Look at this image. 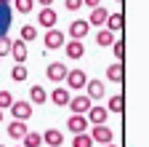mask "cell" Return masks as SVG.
<instances>
[{"instance_id": "8d00e7d4", "label": "cell", "mask_w": 149, "mask_h": 147, "mask_svg": "<svg viewBox=\"0 0 149 147\" xmlns=\"http://www.w3.org/2000/svg\"><path fill=\"white\" fill-rule=\"evenodd\" d=\"M0 120H3V110H0Z\"/></svg>"}, {"instance_id": "4316f807", "label": "cell", "mask_w": 149, "mask_h": 147, "mask_svg": "<svg viewBox=\"0 0 149 147\" xmlns=\"http://www.w3.org/2000/svg\"><path fill=\"white\" fill-rule=\"evenodd\" d=\"M22 40H24V43L37 40V27H35V24H24V27H22Z\"/></svg>"}, {"instance_id": "44dd1931", "label": "cell", "mask_w": 149, "mask_h": 147, "mask_svg": "<svg viewBox=\"0 0 149 147\" xmlns=\"http://www.w3.org/2000/svg\"><path fill=\"white\" fill-rule=\"evenodd\" d=\"M29 99H32L29 104H45V102H48V94H45L43 86H32V88H29Z\"/></svg>"}, {"instance_id": "7402d4cb", "label": "cell", "mask_w": 149, "mask_h": 147, "mask_svg": "<svg viewBox=\"0 0 149 147\" xmlns=\"http://www.w3.org/2000/svg\"><path fill=\"white\" fill-rule=\"evenodd\" d=\"M69 99H72V96H69V91H67V88H56L53 94H51V102H53L56 107H67Z\"/></svg>"}, {"instance_id": "f546056e", "label": "cell", "mask_w": 149, "mask_h": 147, "mask_svg": "<svg viewBox=\"0 0 149 147\" xmlns=\"http://www.w3.org/2000/svg\"><path fill=\"white\" fill-rule=\"evenodd\" d=\"M11 102H13V94H11V91H0V110H8Z\"/></svg>"}, {"instance_id": "1f68e13d", "label": "cell", "mask_w": 149, "mask_h": 147, "mask_svg": "<svg viewBox=\"0 0 149 147\" xmlns=\"http://www.w3.org/2000/svg\"><path fill=\"white\" fill-rule=\"evenodd\" d=\"M80 6H83V0H64L67 11H80Z\"/></svg>"}, {"instance_id": "9a60e30c", "label": "cell", "mask_w": 149, "mask_h": 147, "mask_svg": "<svg viewBox=\"0 0 149 147\" xmlns=\"http://www.w3.org/2000/svg\"><path fill=\"white\" fill-rule=\"evenodd\" d=\"M43 144H48V147H61L64 144V134L59 131V128H48V131H43Z\"/></svg>"}, {"instance_id": "603a6c76", "label": "cell", "mask_w": 149, "mask_h": 147, "mask_svg": "<svg viewBox=\"0 0 149 147\" xmlns=\"http://www.w3.org/2000/svg\"><path fill=\"white\" fill-rule=\"evenodd\" d=\"M107 110H109V113H117V115H123V110H125V96H123V94H115V96L109 99Z\"/></svg>"}, {"instance_id": "5b68a950", "label": "cell", "mask_w": 149, "mask_h": 147, "mask_svg": "<svg viewBox=\"0 0 149 147\" xmlns=\"http://www.w3.org/2000/svg\"><path fill=\"white\" fill-rule=\"evenodd\" d=\"M91 99H88V94H80V96H74V99H69V110H72V115H85L88 110H91Z\"/></svg>"}, {"instance_id": "ffe728a7", "label": "cell", "mask_w": 149, "mask_h": 147, "mask_svg": "<svg viewBox=\"0 0 149 147\" xmlns=\"http://www.w3.org/2000/svg\"><path fill=\"white\" fill-rule=\"evenodd\" d=\"M104 24H107V30H109V32H115V35H117V32L123 30V24H125V19H123V13H109Z\"/></svg>"}, {"instance_id": "74e56055", "label": "cell", "mask_w": 149, "mask_h": 147, "mask_svg": "<svg viewBox=\"0 0 149 147\" xmlns=\"http://www.w3.org/2000/svg\"><path fill=\"white\" fill-rule=\"evenodd\" d=\"M117 3H120V6H123V0H117Z\"/></svg>"}, {"instance_id": "7a4b0ae2", "label": "cell", "mask_w": 149, "mask_h": 147, "mask_svg": "<svg viewBox=\"0 0 149 147\" xmlns=\"http://www.w3.org/2000/svg\"><path fill=\"white\" fill-rule=\"evenodd\" d=\"M8 110H11L13 120H29V118H32V104L24 102V99H13Z\"/></svg>"}, {"instance_id": "4fadbf2b", "label": "cell", "mask_w": 149, "mask_h": 147, "mask_svg": "<svg viewBox=\"0 0 149 147\" xmlns=\"http://www.w3.org/2000/svg\"><path fill=\"white\" fill-rule=\"evenodd\" d=\"M85 88H88V99H91V102H93V99H104V94H107V86H104L101 80H96V78L88 80Z\"/></svg>"}, {"instance_id": "30bf717a", "label": "cell", "mask_w": 149, "mask_h": 147, "mask_svg": "<svg viewBox=\"0 0 149 147\" xmlns=\"http://www.w3.org/2000/svg\"><path fill=\"white\" fill-rule=\"evenodd\" d=\"M56 22H59V13H56L51 6H45L40 13H37V24H40V27H45V30L56 27Z\"/></svg>"}, {"instance_id": "d6a6232c", "label": "cell", "mask_w": 149, "mask_h": 147, "mask_svg": "<svg viewBox=\"0 0 149 147\" xmlns=\"http://www.w3.org/2000/svg\"><path fill=\"white\" fill-rule=\"evenodd\" d=\"M101 3V0H83V6H88V8H96Z\"/></svg>"}, {"instance_id": "5bb4252c", "label": "cell", "mask_w": 149, "mask_h": 147, "mask_svg": "<svg viewBox=\"0 0 149 147\" xmlns=\"http://www.w3.org/2000/svg\"><path fill=\"white\" fill-rule=\"evenodd\" d=\"M88 118L85 115H72L69 120H67V128H69V131L72 134H83V131H88Z\"/></svg>"}, {"instance_id": "ab89813d", "label": "cell", "mask_w": 149, "mask_h": 147, "mask_svg": "<svg viewBox=\"0 0 149 147\" xmlns=\"http://www.w3.org/2000/svg\"><path fill=\"white\" fill-rule=\"evenodd\" d=\"M0 147H3V144H0Z\"/></svg>"}, {"instance_id": "2e32d148", "label": "cell", "mask_w": 149, "mask_h": 147, "mask_svg": "<svg viewBox=\"0 0 149 147\" xmlns=\"http://www.w3.org/2000/svg\"><path fill=\"white\" fill-rule=\"evenodd\" d=\"M107 16H109V11H107L104 6H96V8H91V16H88V24H91V27H101V24L107 22Z\"/></svg>"}, {"instance_id": "52a82bcc", "label": "cell", "mask_w": 149, "mask_h": 147, "mask_svg": "<svg viewBox=\"0 0 149 147\" xmlns=\"http://www.w3.org/2000/svg\"><path fill=\"white\" fill-rule=\"evenodd\" d=\"M11 22H13V8H11V3H0V35H8Z\"/></svg>"}, {"instance_id": "e0dca14e", "label": "cell", "mask_w": 149, "mask_h": 147, "mask_svg": "<svg viewBox=\"0 0 149 147\" xmlns=\"http://www.w3.org/2000/svg\"><path fill=\"white\" fill-rule=\"evenodd\" d=\"M64 51H67L69 59H80V56H85V46H83V40H67V43H64Z\"/></svg>"}, {"instance_id": "7c38bea8", "label": "cell", "mask_w": 149, "mask_h": 147, "mask_svg": "<svg viewBox=\"0 0 149 147\" xmlns=\"http://www.w3.org/2000/svg\"><path fill=\"white\" fill-rule=\"evenodd\" d=\"M29 131L27 128V120H11L8 123V136L13 139V142H22V136Z\"/></svg>"}, {"instance_id": "cb8c5ba5", "label": "cell", "mask_w": 149, "mask_h": 147, "mask_svg": "<svg viewBox=\"0 0 149 147\" xmlns=\"http://www.w3.org/2000/svg\"><path fill=\"white\" fill-rule=\"evenodd\" d=\"M11 8H13L16 13H32L35 0H11Z\"/></svg>"}, {"instance_id": "f1b7e54d", "label": "cell", "mask_w": 149, "mask_h": 147, "mask_svg": "<svg viewBox=\"0 0 149 147\" xmlns=\"http://www.w3.org/2000/svg\"><path fill=\"white\" fill-rule=\"evenodd\" d=\"M11 80H16V83L27 80V67H24V64H13V70H11Z\"/></svg>"}, {"instance_id": "8fae6325", "label": "cell", "mask_w": 149, "mask_h": 147, "mask_svg": "<svg viewBox=\"0 0 149 147\" xmlns=\"http://www.w3.org/2000/svg\"><path fill=\"white\" fill-rule=\"evenodd\" d=\"M11 56L16 59V64H24L27 62V43L22 40V38H16V40H11Z\"/></svg>"}, {"instance_id": "4dcf8cb0", "label": "cell", "mask_w": 149, "mask_h": 147, "mask_svg": "<svg viewBox=\"0 0 149 147\" xmlns=\"http://www.w3.org/2000/svg\"><path fill=\"white\" fill-rule=\"evenodd\" d=\"M8 51H11V38L0 35V56H8Z\"/></svg>"}, {"instance_id": "ac0fdd59", "label": "cell", "mask_w": 149, "mask_h": 147, "mask_svg": "<svg viewBox=\"0 0 149 147\" xmlns=\"http://www.w3.org/2000/svg\"><path fill=\"white\" fill-rule=\"evenodd\" d=\"M107 78H109L112 83H123V80H125V67H123V62L109 64V67H107Z\"/></svg>"}, {"instance_id": "f35d334b", "label": "cell", "mask_w": 149, "mask_h": 147, "mask_svg": "<svg viewBox=\"0 0 149 147\" xmlns=\"http://www.w3.org/2000/svg\"><path fill=\"white\" fill-rule=\"evenodd\" d=\"M16 147H22V144H16Z\"/></svg>"}, {"instance_id": "9c48e42d", "label": "cell", "mask_w": 149, "mask_h": 147, "mask_svg": "<svg viewBox=\"0 0 149 147\" xmlns=\"http://www.w3.org/2000/svg\"><path fill=\"white\" fill-rule=\"evenodd\" d=\"M107 115H109V110H107V107H101V104H91V110L85 113L88 123H93V126H99V123H107Z\"/></svg>"}, {"instance_id": "e575fe53", "label": "cell", "mask_w": 149, "mask_h": 147, "mask_svg": "<svg viewBox=\"0 0 149 147\" xmlns=\"http://www.w3.org/2000/svg\"><path fill=\"white\" fill-rule=\"evenodd\" d=\"M104 147H117V144H112V142H109V144H104Z\"/></svg>"}, {"instance_id": "6da1fadb", "label": "cell", "mask_w": 149, "mask_h": 147, "mask_svg": "<svg viewBox=\"0 0 149 147\" xmlns=\"http://www.w3.org/2000/svg\"><path fill=\"white\" fill-rule=\"evenodd\" d=\"M43 43H45V48H51V51H56V48H64V43H67V35H64L61 30L51 27V30L43 35Z\"/></svg>"}, {"instance_id": "d6986e66", "label": "cell", "mask_w": 149, "mask_h": 147, "mask_svg": "<svg viewBox=\"0 0 149 147\" xmlns=\"http://www.w3.org/2000/svg\"><path fill=\"white\" fill-rule=\"evenodd\" d=\"M115 38H117L115 32H109L107 27H104V30L99 27V32H96V46H99V48H107V46H112V43H115Z\"/></svg>"}, {"instance_id": "83f0119b", "label": "cell", "mask_w": 149, "mask_h": 147, "mask_svg": "<svg viewBox=\"0 0 149 147\" xmlns=\"http://www.w3.org/2000/svg\"><path fill=\"white\" fill-rule=\"evenodd\" d=\"M112 53L117 56V62L125 59V40L123 38H115V43H112Z\"/></svg>"}, {"instance_id": "8992f818", "label": "cell", "mask_w": 149, "mask_h": 147, "mask_svg": "<svg viewBox=\"0 0 149 147\" xmlns=\"http://www.w3.org/2000/svg\"><path fill=\"white\" fill-rule=\"evenodd\" d=\"M88 30H91V24H88V19H74L72 24H69V38L72 40H83L85 35H88Z\"/></svg>"}, {"instance_id": "d590c367", "label": "cell", "mask_w": 149, "mask_h": 147, "mask_svg": "<svg viewBox=\"0 0 149 147\" xmlns=\"http://www.w3.org/2000/svg\"><path fill=\"white\" fill-rule=\"evenodd\" d=\"M0 3H11V0H0Z\"/></svg>"}, {"instance_id": "277c9868", "label": "cell", "mask_w": 149, "mask_h": 147, "mask_svg": "<svg viewBox=\"0 0 149 147\" xmlns=\"http://www.w3.org/2000/svg\"><path fill=\"white\" fill-rule=\"evenodd\" d=\"M67 86L69 88H74V91H80V88H85V83H88V75L83 70H67Z\"/></svg>"}, {"instance_id": "3957f363", "label": "cell", "mask_w": 149, "mask_h": 147, "mask_svg": "<svg viewBox=\"0 0 149 147\" xmlns=\"http://www.w3.org/2000/svg\"><path fill=\"white\" fill-rule=\"evenodd\" d=\"M91 139L93 142H101V144H109L112 139H115V134H112V128L107 123H99V126L91 128Z\"/></svg>"}, {"instance_id": "484cf974", "label": "cell", "mask_w": 149, "mask_h": 147, "mask_svg": "<svg viewBox=\"0 0 149 147\" xmlns=\"http://www.w3.org/2000/svg\"><path fill=\"white\" fill-rule=\"evenodd\" d=\"M72 147H93V139H91V134H88V131H83V134H74V139H72Z\"/></svg>"}, {"instance_id": "d4e9b609", "label": "cell", "mask_w": 149, "mask_h": 147, "mask_svg": "<svg viewBox=\"0 0 149 147\" xmlns=\"http://www.w3.org/2000/svg\"><path fill=\"white\" fill-rule=\"evenodd\" d=\"M22 147H40L43 144V134H37V131H27L24 136H22Z\"/></svg>"}, {"instance_id": "836d02e7", "label": "cell", "mask_w": 149, "mask_h": 147, "mask_svg": "<svg viewBox=\"0 0 149 147\" xmlns=\"http://www.w3.org/2000/svg\"><path fill=\"white\" fill-rule=\"evenodd\" d=\"M35 3H40V6L45 8V6H53V0H35Z\"/></svg>"}, {"instance_id": "ba28073f", "label": "cell", "mask_w": 149, "mask_h": 147, "mask_svg": "<svg viewBox=\"0 0 149 147\" xmlns=\"http://www.w3.org/2000/svg\"><path fill=\"white\" fill-rule=\"evenodd\" d=\"M45 75H48V80H53V83L64 80V78H67V64H64V62H51V64L45 67Z\"/></svg>"}]
</instances>
